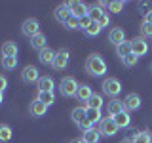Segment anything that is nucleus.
I'll return each mask as SVG.
<instances>
[{
  "label": "nucleus",
  "mask_w": 152,
  "mask_h": 143,
  "mask_svg": "<svg viewBox=\"0 0 152 143\" xmlns=\"http://www.w3.org/2000/svg\"><path fill=\"white\" fill-rule=\"evenodd\" d=\"M69 8H70V15L78 17V19H82L84 15H88V12H89V8L86 6L84 2H69Z\"/></svg>",
  "instance_id": "nucleus-9"
},
{
  "label": "nucleus",
  "mask_w": 152,
  "mask_h": 143,
  "mask_svg": "<svg viewBox=\"0 0 152 143\" xmlns=\"http://www.w3.org/2000/svg\"><path fill=\"white\" fill-rule=\"evenodd\" d=\"M2 67L6 71H13L17 67V57H2Z\"/></svg>",
  "instance_id": "nucleus-31"
},
{
  "label": "nucleus",
  "mask_w": 152,
  "mask_h": 143,
  "mask_svg": "<svg viewBox=\"0 0 152 143\" xmlns=\"http://www.w3.org/2000/svg\"><path fill=\"white\" fill-rule=\"evenodd\" d=\"M65 29H80V19L70 15V17L65 21Z\"/></svg>",
  "instance_id": "nucleus-34"
},
{
  "label": "nucleus",
  "mask_w": 152,
  "mask_h": 143,
  "mask_svg": "<svg viewBox=\"0 0 152 143\" xmlns=\"http://www.w3.org/2000/svg\"><path fill=\"white\" fill-rule=\"evenodd\" d=\"M150 71H152V65H150Z\"/></svg>",
  "instance_id": "nucleus-43"
},
{
  "label": "nucleus",
  "mask_w": 152,
  "mask_h": 143,
  "mask_svg": "<svg viewBox=\"0 0 152 143\" xmlns=\"http://www.w3.org/2000/svg\"><path fill=\"white\" fill-rule=\"evenodd\" d=\"M48 113V105L46 103H42L40 99H34V101L31 103V114L32 116H44V114Z\"/></svg>",
  "instance_id": "nucleus-15"
},
{
  "label": "nucleus",
  "mask_w": 152,
  "mask_h": 143,
  "mask_svg": "<svg viewBox=\"0 0 152 143\" xmlns=\"http://www.w3.org/2000/svg\"><path fill=\"white\" fill-rule=\"evenodd\" d=\"M99 32H101V27H99V23H95V21H93L88 29H84V35L89 36V38H91V36H97Z\"/></svg>",
  "instance_id": "nucleus-30"
},
{
  "label": "nucleus",
  "mask_w": 152,
  "mask_h": 143,
  "mask_svg": "<svg viewBox=\"0 0 152 143\" xmlns=\"http://www.w3.org/2000/svg\"><path fill=\"white\" fill-rule=\"evenodd\" d=\"M91 17H89V15H84L82 19H80V29H82V31H84V29H88L89 25H91Z\"/></svg>",
  "instance_id": "nucleus-36"
},
{
  "label": "nucleus",
  "mask_w": 152,
  "mask_h": 143,
  "mask_svg": "<svg viewBox=\"0 0 152 143\" xmlns=\"http://www.w3.org/2000/svg\"><path fill=\"white\" fill-rule=\"evenodd\" d=\"M46 42H48L46 35H42V32H38L36 36H32V38H31V48H34V50L42 52L44 48H48V46H46Z\"/></svg>",
  "instance_id": "nucleus-18"
},
{
  "label": "nucleus",
  "mask_w": 152,
  "mask_h": 143,
  "mask_svg": "<svg viewBox=\"0 0 152 143\" xmlns=\"http://www.w3.org/2000/svg\"><path fill=\"white\" fill-rule=\"evenodd\" d=\"M17 52H19V48L13 40H8L2 44V55L4 57H17Z\"/></svg>",
  "instance_id": "nucleus-16"
},
{
  "label": "nucleus",
  "mask_w": 152,
  "mask_h": 143,
  "mask_svg": "<svg viewBox=\"0 0 152 143\" xmlns=\"http://www.w3.org/2000/svg\"><path fill=\"white\" fill-rule=\"evenodd\" d=\"M116 54L120 59H124V57H127L131 54V42H127V40H124L122 44H118L116 46Z\"/></svg>",
  "instance_id": "nucleus-24"
},
{
  "label": "nucleus",
  "mask_w": 152,
  "mask_h": 143,
  "mask_svg": "<svg viewBox=\"0 0 152 143\" xmlns=\"http://www.w3.org/2000/svg\"><path fill=\"white\" fill-rule=\"evenodd\" d=\"M97 23H99V27H101V29H103V27H107V25H108V23H110V17H108V15H107V13H104V15H103L101 19H99V21H97Z\"/></svg>",
  "instance_id": "nucleus-37"
},
{
  "label": "nucleus",
  "mask_w": 152,
  "mask_h": 143,
  "mask_svg": "<svg viewBox=\"0 0 152 143\" xmlns=\"http://www.w3.org/2000/svg\"><path fill=\"white\" fill-rule=\"evenodd\" d=\"M21 32L25 36H28V38L36 36L38 32H40V23H38V19H34V17L25 19V21H23V25H21Z\"/></svg>",
  "instance_id": "nucleus-5"
},
{
  "label": "nucleus",
  "mask_w": 152,
  "mask_h": 143,
  "mask_svg": "<svg viewBox=\"0 0 152 143\" xmlns=\"http://www.w3.org/2000/svg\"><path fill=\"white\" fill-rule=\"evenodd\" d=\"M145 23H148V25H152V10H148L145 15Z\"/></svg>",
  "instance_id": "nucleus-40"
},
{
  "label": "nucleus",
  "mask_w": 152,
  "mask_h": 143,
  "mask_svg": "<svg viewBox=\"0 0 152 143\" xmlns=\"http://www.w3.org/2000/svg\"><path fill=\"white\" fill-rule=\"evenodd\" d=\"M12 139V128L8 124H0V143H6Z\"/></svg>",
  "instance_id": "nucleus-29"
},
{
  "label": "nucleus",
  "mask_w": 152,
  "mask_h": 143,
  "mask_svg": "<svg viewBox=\"0 0 152 143\" xmlns=\"http://www.w3.org/2000/svg\"><path fill=\"white\" fill-rule=\"evenodd\" d=\"M141 105H142L141 103V97L137 94H129L126 99H124V109H126L127 113H129V111H139Z\"/></svg>",
  "instance_id": "nucleus-10"
},
{
  "label": "nucleus",
  "mask_w": 152,
  "mask_h": 143,
  "mask_svg": "<svg viewBox=\"0 0 152 143\" xmlns=\"http://www.w3.org/2000/svg\"><path fill=\"white\" fill-rule=\"evenodd\" d=\"M86 71L91 76H103L107 73V63H104V59L99 54H91L86 59Z\"/></svg>",
  "instance_id": "nucleus-1"
},
{
  "label": "nucleus",
  "mask_w": 152,
  "mask_h": 143,
  "mask_svg": "<svg viewBox=\"0 0 152 143\" xmlns=\"http://www.w3.org/2000/svg\"><path fill=\"white\" fill-rule=\"evenodd\" d=\"M80 128H82V130H84V132H88V130H91V128H93V124H91V122H89V120H88V118H86V120H84L82 124H80Z\"/></svg>",
  "instance_id": "nucleus-39"
},
{
  "label": "nucleus",
  "mask_w": 152,
  "mask_h": 143,
  "mask_svg": "<svg viewBox=\"0 0 152 143\" xmlns=\"http://www.w3.org/2000/svg\"><path fill=\"white\" fill-rule=\"evenodd\" d=\"M70 118H72L74 124H78V126H80V124L88 118V116H86V107H76L74 111L70 113Z\"/></svg>",
  "instance_id": "nucleus-22"
},
{
  "label": "nucleus",
  "mask_w": 152,
  "mask_h": 143,
  "mask_svg": "<svg viewBox=\"0 0 152 143\" xmlns=\"http://www.w3.org/2000/svg\"><path fill=\"white\" fill-rule=\"evenodd\" d=\"M114 122H116V126L118 128H127L131 124V116H129V113L127 111H122L120 114H116L114 116Z\"/></svg>",
  "instance_id": "nucleus-19"
},
{
  "label": "nucleus",
  "mask_w": 152,
  "mask_h": 143,
  "mask_svg": "<svg viewBox=\"0 0 152 143\" xmlns=\"http://www.w3.org/2000/svg\"><path fill=\"white\" fill-rule=\"evenodd\" d=\"M6 88H8V78L4 74H0V92H4Z\"/></svg>",
  "instance_id": "nucleus-38"
},
{
  "label": "nucleus",
  "mask_w": 152,
  "mask_h": 143,
  "mask_svg": "<svg viewBox=\"0 0 152 143\" xmlns=\"http://www.w3.org/2000/svg\"><path fill=\"white\" fill-rule=\"evenodd\" d=\"M103 92L108 95V97H112V99H116L118 95H120V92H122V82L118 78H107L103 82Z\"/></svg>",
  "instance_id": "nucleus-3"
},
{
  "label": "nucleus",
  "mask_w": 152,
  "mask_h": 143,
  "mask_svg": "<svg viewBox=\"0 0 152 143\" xmlns=\"http://www.w3.org/2000/svg\"><path fill=\"white\" fill-rule=\"evenodd\" d=\"M99 137H101V133H99V130H95V128H91V130L84 132L82 139H84L86 143H97V141H99Z\"/></svg>",
  "instance_id": "nucleus-27"
},
{
  "label": "nucleus",
  "mask_w": 152,
  "mask_h": 143,
  "mask_svg": "<svg viewBox=\"0 0 152 143\" xmlns=\"http://www.w3.org/2000/svg\"><path fill=\"white\" fill-rule=\"evenodd\" d=\"M91 88H89V86L88 84H80L78 86V92H76V97H78L80 99V101H86V103H88V99L89 97H91Z\"/></svg>",
  "instance_id": "nucleus-21"
},
{
  "label": "nucleus",
  "mask_w": 152,
  "mask_h": 143,
  "mask_svg": "<svg viewBox=\"0 0 152 143\" xmlns=\"http://www.w3.org/2000/svg\"><path fill=\"white\" fill-rule=\"evenodd\" d=\"M118 130H120V128L116 126V122H114L112 116H107V118H103V120L99 122V133H103V136H107V137L116 136Z\"/></svg>",
  "instance_id": "nucleus-4"
},
{
  "label": "nucleus",
  "mask_w": 152,
  "mask_h": 143,
  "mask_svg": "<svg viewBox=\"0 0 152 143\" xmlns=\"http://www.w3.org/2000/svg\"><path fill=\"white\" fill-rule=\"evenodd\" d=\"M126 40V31H124L122 27H114L110 32H108V42H112L114 46L122 44V42Z\"/></svg>",
  "instance_id": "nucleus-11"
},
{
  "label": "nucleus",
  "mask_w": 152,
  "mask_h": 143,
  "mask_svg": "<svg viewBox=\"0 0 152 143\" xmlns=\"http://www.w3.org/2000/svg\"><path fill=\"white\" fill-rule=\"evenodd\" d=\"M141 36L142 38H145V36H150L152 38V25H148V23L142 21V25H141Z\"/></svg>",
  "instance_id": "nucleus-35"
},
{
  "label": "nucleus",
  "mask_w": 152,
  "mask_h": 143,
  "mask_svg": "<svg viewBox=\"0 0 152 143\" xmlns=\"http://www.w3.org/2000/svg\"><path fill=\"white\" fill-rule=\"evenodd\" d=\"M69 59H70V52L66 50V48H63V50H59L55 54V59H53V69L55 71H63V69H66L69 67Z\"/></svg>",
  "instance_id": "nucleus-6"
},
{
  "label": "nucleus",
  "mask_w": 152,
  "mask_h": 143,
  "mask_svg": "<svg viewBox=\"0 0 152 143\" xmlns=\"http://www.w3.org/2000/svg\"><path fill=\"white\" fill-rule=\"evenodd\" d=\"M124 6H126V2H122V0H112V2H108V10H110L112 13H120Z\"/></svg>",
  "instance_id": "nucleus-32"
},
{
  "label": "nucleus",
  "mask_w": 152,
  "mask_h": 143,
  "mask_svg": "<svg viewBox=\"0 0 152 143\" xmlns=\"http://www.w3.org/2000/svg\"><path fill=\"white\" fill-rule=\"evenodd\" d=\"M146 52H148V42L142 36L133 38L131 40V54H135L137 57H142V55H146Z\"/></svg>",
  "instance_id": "nucleus-7"
},
{
  "label": "nucleus",
  "mask_w": 152,
  "mask_h": 143,
  "mask_svg": "<svg viewBox=\"0 0 152 143\" xmlns=\"http://www.w3.org/2000/svg\"><path fill=\"white\" fill-rule=\"evenodd\" d=\"M86 116H88V120L95 124V122H101L103 120V114L99 109H89V107H86Z\"/></svg>",
  "instance_id": "nucleus-26"
},
{
  "label": "nucleus",
  "mask_w": 152,
  "mask_h": 143,
  "mask_svg": "<svg viewBox=\"0 0 152 143\" xmlns=\"http://www.w3.org/2000/svg\"><path fill=\"white\" fill-rule=\"evenodd\" d=\"M127 141H131V143H152V136L148 132H139V133H133L131 137H127Z\"/></svg>",
  "instance_id": "nucleus-20"
},
{
  "label": "nucleus",
  "mask_w": 152,
  "mask_h": 143,
  "mask_svg": "<svg viewBox=\"0 0 152 143\" xmlns=\"http://www.w3.org/2000/svg\"><path fill=\"white\" fill-rule=\"evenodd\" d=\"M104 13H107V12L103 10V6H101V4H97V6H91V8H89L88 15L91 17V21H95V23H97L99 19H101V17L104 15Z\"/></svg>",
  "instance_id": "nucleus-23"
},
{
  "label": "nucleus",
  "mask_w": 152,
  "mask_h": 143,
  "mask_svg": "<svg viewBox=\"0 0 152 143\" xmlns=\"http://www.w3.org/2000/svg\"><path fill=\"white\" fill-rule=\"evenodd\" d=\"M36 99H40V101L46 103L48 107L55 103V95H53V92H38V97H36Z\"/></svg>",
  "instance_id": "nucleus-28"
},
{
  "label": "nucleus",
  "mask_w": 152,
  "mask_h": 143,
  "mask_svg": "<svg viewBox=\"0 0 152 143\" xmlns=\"http://www.w3.org/2000/svg\"><path fill=\"white\" fill-rule=\"evenodd\" d=\"M72 143H86V141H84V139H74Z\"/></svg>",
  "instance_id": "nucleus-42"
},
{
  "label": "nucleus",
  "mask_w": 152,
  "mask_h": 143,
  "mask_svg": "<svg viewBox=\"0 0 152 143\" xmlns=\"http://www.w3.org/2000/svg\"><path fill=\"white\" fill-rule=\"evenodd\" d=\"M137 61H139V57H137L135 54H129L127 57L122 59V63H124V67H133V65H137Z\"/></svg>",
  "instance_id": "nucleus-33"
},
{
  "label": "nucleus",
  "mask_w": 152,
  "mask_h": 143,
  "mask_svg": "<svg viewBox=\"0 0 152 143\" xmlns=\"http://www.w3.org/2000/svg\"><path fill=\"white\" fill-rule=\"evenodd\" d=\"M2 101H4V92H0V105H2Z\"/></svg>",
  "instance_id": "nucleus-41"
},
{
  "label": "nucleus",
  "mask_w": 152,
  "mask_h": 143,
  "mask_svg": "<svg viewBox=\"0 0 152 143\" xmlns=\"http://www.w3.org/2000/svg\"><path fill=\"white\" fill-rule=\"evenodd\" d=\"M21 78H23V82H27V84L38 82V80H40V74H38V69H36L34 65H27L25 69H23V73H21Z\"/></svg>",
  "instance_id": "nucleus-8"
},
{
  "label": "nucleus",
  "mask_w": 152,
  "mask_h": 143,
  "mask_svg": "<svg viewBox=\"0 0 152 143\" xmlns=\"http://www.w3.org/2000/svg\"><path fill=\"white\" fill-rule=\"evenodd\" d=\"M55 54H57V52L50 50V48H44L42 52H38V61H40L42 65H53Z\"/></svg>",
  "instance_id": "nucleus-12"
},
{
  "label": "nucleus",
  "mask_w": 152,
  "mask_h": 143,
  "mask_svg": "<svg viewBox=\"0 0 152 143\" xmlns=\"http://www.w3.org/2000/svg\"><path fill=\"white\" fill-rule=\"evenodd\" d=\"M78 82H76L74 76H65L63 80L59 82V92L61 95H65V97H74L76 92H78Z\"/></svg>",
  "instance_id": "nucleus-2"
},
{
  "label": "nucleus",
  "mask_w": 152,
  "mask_h": 143,
  "mask_svg": "<svg viewBox=\"0 0 152 143\" xmlns=\"http://www.w3.org/2000/svg\"><path fill=\"white\" fill-rule=\"evenodd\" d=\"M107 111H108V116H116V114H120L122 111H126L124 109V101H120V99H112V101L107 103Z\"/></svg>",
  "instance_id": "nucleus-13"
},
{
  "label": "nucleus",
  "mask_w": 152,
  "mask_h": 143,
  "mask_svg": "<svg viewBox=\"0 0 152 143\" xmlns=\"http://www.w3.org/2000/svg\"><path fill=\"white\" fill-rule=\"evenodd\" d=\"M38 92H53V78L51 76H40V80H38Z\"/></svg>",
  "instance_id": "nucleus-17"
},
{
  "label": "nucleus",
  "mask_w": 152,
  "mask_h": 143,
  "mask_svg": "<svg viewBox=\"0 0 152 143\" xmlns=\"http://www.w3.org/2000/svg\"><path fill=\"white\" fill-rule=\"evenodd\" d=\"M103 105H104L103 95H99V94H91V97L88 99V107H89V109H99V111H101Z\"/></svg>",
  "instance_id": "nucleus-25"
},
{
  "label": "nucleus",
  "mask_w": 152,
  "mask_h": 143,
  "mask_svg": "<svg viewBox=\"0 0 152 143\" xmlns=\"http://www.w3.org/2000/svg\"><path fill=\"white\" fill-rule=\"evenodd\" d=\"M70 17V8H69V2L66 4H61V6H57L55 8V19L59 23H63L65 25V21Z\"/></svg>",
  "instance_id": "nucleus-14"
}]
</instances>
